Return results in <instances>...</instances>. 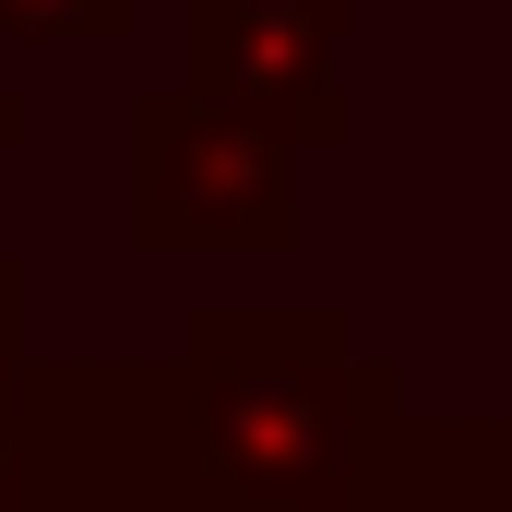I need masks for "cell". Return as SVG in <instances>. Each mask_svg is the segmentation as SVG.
Listing matches in <instances>:
<instances>
[{"label":"cell","instance_id":"obj_1","mask_svg":"<svg viewBox=\"0 0 512 512\" xmlns=\"http://www.w3.org/2000/svg\"><path fill=\"white\" fill-rule=\"evenodd\" d=\"M203 453L239 501L310 512L346 477V370H334V322H203Z\"/></svg>","mask_w":512,"mask_h":512},{"label":"cell","instance_id":"obj_2","mask_svg":"<svg viewBox=\"0 0 512 512\" xmlns=\"http://www.w3.org/2000/svg\"><path fill=\"white\" fill-rule=\"evenodd\" d=\"M143 239L155 251H286L298 215V131H274L262 108H227L203 84L143 96Z\"/></svg>","mask_w":512,"mask_h":512},{"label":"cell","instance_id":"obj_3","mask_svg":"<svg viewBox=\"0 0 512 512\" xmlns=\"http://www.w3.org/2000/svg\"><path fill=\"white\" fill-rule=\"evenodd\" d=\"M334 48H346V0H191V84L227 108H262L298 143L346 131Z\"/></svg>","mask_w":512,"mask_h":512},{"label":"cell","instance_id":"obj_4","mask_svg":"<svg viewBox=\"0 0 512 512\" xmlns=\"http://www.w3.org/2000/svg\"><path fill=\"white\" fill-rule=\"evenodd\" d=\"M0 24L12 36H120L131 0H0Z\"/></svg>","mask_w":512,"mask_h":512},{"label":"cell","instance_id":"obj_5","mask_svg":"<svg viewBox=\"0 0 512 512\" xmlns=\"http://www.w3.org/2000/svg\"><path fill=\"white\" fill-rule=\"evenodd\" d=\"M24 429V382H12V358H0V441Z\"/></svg>","mask_w":512,"mask_h":512},{"label":"cell","instance_id":"obj_6","mask_svg":"<svg viewBox=\"0 0 512 512\" xmlns=\"http://www.w3.org/2000/svg\"><path fill=\"white\" fill-rule=\"evenodd\" d=\"M0 131H12V108H0Z\"/></svg>","mask_w":512,"mask_h":512}]
</instances>
